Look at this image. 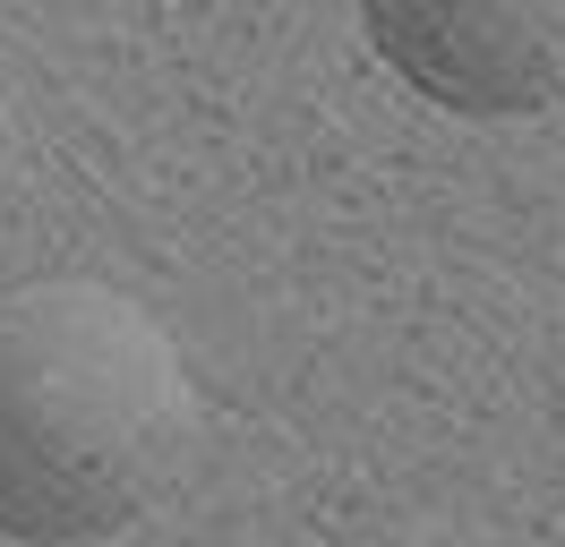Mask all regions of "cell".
I'll return each instance as SVG.
<instances>
[{"label":"cell","mask_w":565,"mask_h":547,"mask_svg":"<svg viewBox=\"0 0 565 547\" xmlns=\"http://www.w3.org/2000/svg\"><path fill=\"white\" fill-rule=\"evenodd\" d=\"M198 394L172 325L111 282L0 300V539L95 547L189 462Z\"/></svg>","instance_id":"obj_1"},{"label":"cell","mask_w":565,"mask_h":547,"mask_svg":"<svg viewBox=\"0 0 565 547\" xmlns=\"http://www.w3.org/2000/svg\"><path fill=\"white\" fill-rule=\"evenodd\" d=\"M369 43L386 52L428 103L446 111H531L557 95L565 68V26L540 9H462V0H377Z\"/></svg>","instance_id":"obj_2"}]
</instances>
